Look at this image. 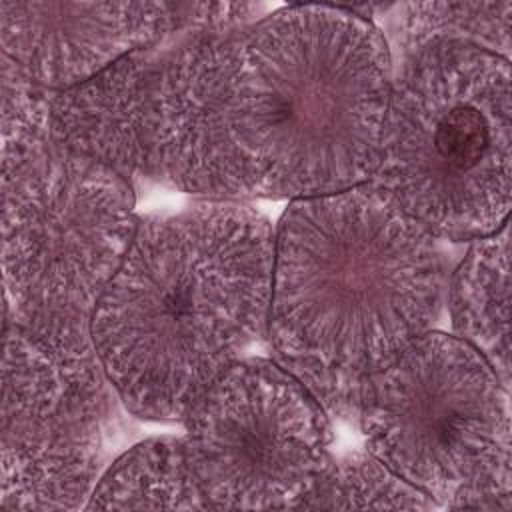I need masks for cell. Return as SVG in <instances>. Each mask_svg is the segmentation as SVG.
<instances>
[{"label":"cell","instance_id":"6da1fadb","mask_svg":"<svg viewBox=\"0 0 512 512\" xmlns=\"http://www.w3.org/2000/svg\"><path fill=\"white\" fill-rule=\"evenodd\" d=\"M274 230L240 200H202L138 224L92 316V340L124 406L184 418L268 324Z\"/></svg>","mask_w":512,"mask_h":512},{"label":"cell","instance_id":"7a4b0ae2","mask_svg":"<svg viewBox=\"0 0 512 512\" xmlns=\"http://www.w3.org/2000/svg\"><path fill=\"white\" fill-rule=\"evenodd\" d=\"M380 28L296 4L240 32L230 128L252 196L314 198L372 180L392 90Z\"/></svg>","mask_w":512,"mask_h":512},{"label":"cell","instance_id":"3957f363","mask_svg":"<svg viewBox=\"0 0 512 512\" xmlns=\"http://www.w3.org/2000/svg\"><path fill=\"white\" fill-rule=\"evenodd\" d=\"M442 284L434 236L374 182L298 198L274 232L280 362L366 376L428 332Z\"/></svg>","mask_w":512,"mask_h":512},{"label":"cell","instance_id":"277c9868","mask_svg":"<svg viewBox=\"0 0 512 512\" xmlns=\"http://www.w3.org/2000/svg\"><path fill=\"white\" fill-rule=\"evenodd\" d=\"M510 60L440 44L406 58L392 82L370 182L434 238L478 240L512 200Z\"/></svg>","mask_w":512,"mask_h":512},{"label":"cell","instance_id":"5b68a950","mask_svg":"<svg viewBox=\"0 0 512 512\" xmlns=\"http://www.w3.org/2000/svg\"><path fill=\"white\" fill-rule=\"evenodd\" d=\"M368 452L446 508L510 510L508 388L468 342L424 332L364 378Z\"/></svg>","mask_w":512,"mask_h":512},{"label":"cell","instance_id":"8992f818","mask_svg":"<svg viewBox=\"0 0 512 512\" xmlns=\"http://www.w3.org/2000/svg\"><path fill=\"white\" fill-rule=\"evenodd\" d=\"M136 228L126 178L80 156H40L2 184L6 322L54 342H94V308Z\"/></svg>","mask_w":512,"mask_h":512},{"label":"cell","instance_id":"52a82bcc","mask_svg":"<svg viewBox=\"0 0 512 512\" xmlns=\"http://www.w3.org/2000/svg\"><path fill=\"white\" fill-rule=\"evenodd\" d=\"M184 420L186 456L210 508H300L332 462L328 412L268 358L236 360Z\"/></svg>","mask_w":512,"mask_h":512},{"label":"cell","instance_id":"ba28073f","mask_svg":"<svg viewBox=\"0 0 512 512\" xmlns=\"http://www.w3.org/2000/svg\"><path fill=\"white\" fill-rule=\"evenodd\" d=\"M106 380L94 346L6 322L2 510L86 508L102 466Z\"/></svg>","mask_w":512,"mask_h":512},{"label":"cell","instance_id":"9c48e42d","mask_svg":"<svg viewBox=\"0 0 512 512\" xmlns=\"http://www.w3.org/2000/svg\"><path fill=\"white\" fill-rule=\"evenodd\" d=\"M240 32L190 38L160 60L154 82L152 146L158 172L206 200L252 196L230 128Z\"/></svg>","mask_w":512,"mask_h":512},{"label":"cell","instance_id":"30bf717a","mask_svg":"<svg viewBox=\"0 0 512 512\" xmlns=\"http://www.w3.org/2000/svg\"><path fill=\"white\" fill-rule=\"evenodd\" d=\"M166 36V2H0L2 54L46 90L80 84Z\"/></svg>","mask_w":512,"mask_h":512},{"label":"cell","instance_id":"8fae6325","mask_svg":"<svg viewBox=\"0 0 512 512\" xmlns=\"http://www.w3.org/2000/svg\"><path fill=\"white\" fill-rule=\"evenodd\" d=\"M160 60L142 48L96 76L52 90V150L80 156L128 176L156 174L152 96Z\"/></svg>","mask_w":512,"mask_h":512},{"label":"cell","instance_id":"7c38bea8","mask_svg":"<svg viewBox=\"0 0 512 512\" xmlns=\"http://www.w3.org/2000/svg\"><path fill=\"white\" fill-rule=\"evenodd\" d=\"M458 338L480 352L510 388V232L508 224L474 240L450 282Z\"/></svg>","mask_w":512,"mask_h":512},{"label":"cell","instance_id":"4fadbf2b","mask_svg":"<svg viewBox=\"0 0 512 512\" xmlns=\"http://www.w3.org/2000/svg\"><path fill=\"white\" fill-rule=\"evenodd\" d=\"M88 510H206L182 438H152L124 452L96 482Z\"/></svg>","mask_w":512,"mask_h":512},{"label":"cell","instance_id":"5bb4252c","mask_svg":"<svg viewBox=\"0 0 512 512\" xmlns=\"http://www.w3.org/2000/svg\"><path fill=\"white\" fill-rule=\"evenodd\" d=\"M510 2H410L398 8L396 44L406 58L440 44L474 46L508 58Z\"/></svg>","mask_w":512,"mask_h":512},{"label":"cell","instance_id":"9a60e30c","mask_svg":"<svg viewBox=\"0 0 512 512\" xmlns=\"http://www.w3.org/2000/svg\"><path fill=\"white\" fill-rule=\"evenodd\" d=\"M434 502L394 474L374 454L350 452L332 460L300 508L322 510H426Z\"/></svg>","mask_w":512,"mask_h":512},{"label":"cell","instance_id":"2e32d148","mask_svg":"<svg viewBox=\"0 0 512 512\" xmlns=\"http://www.w3.org/2000/svg\"><path fill=\"white\" fill-rule=\"evenodd\" d=\"M50 96L2 60V184L50 152Z\"/></svg>","mask_w":512,"mask_h":512},{"label":"cell","instance_id":"e0dca14e","mask_svg":"<svg viewBox=\"0 0 512 512\" xmlns=\"http://www.w3.org/2000/svg\"><path fill=\"white\" fill-rule=\"evenodd\" d=\"M260 4L250 2H166V36L188 34L190 38L232 34L256 20Z\"/></svg>","mask_w":512,"mask_h":512}]
</instances>
